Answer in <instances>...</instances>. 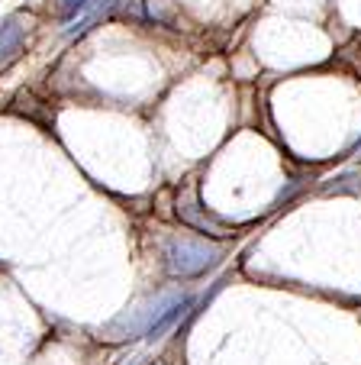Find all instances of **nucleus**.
<instances>
[{"instance_id": "f257e3e1", "label": "nucleus", "mask_w": 361, "mask_h": 365, "mask_svg": "<svg viewBox=\"0 0 361 365\" xmlns=\"http://www.w3.org/2000/svg\"><path fill=\"white\" fill-rule=\"evenodd\" d=\"M23 46H26V26L16 16L0 23V71L10 68L23 56Z\"/></svg>"}, {"instance_id": "f03ea898", "label": "nucleus", "mask_w": 361, "mask_h": 365, "mask_svg": "<svg viewBox=\"0 0 361 365\" xmlns=\"http://www.w3.org/2000/svg\"><path fill=\"white\" fill-rule=\"evenodd\" d=\"M90 0H58V10H62V16H75L78 10H84Z\"/></svg>"}]
</instances>
